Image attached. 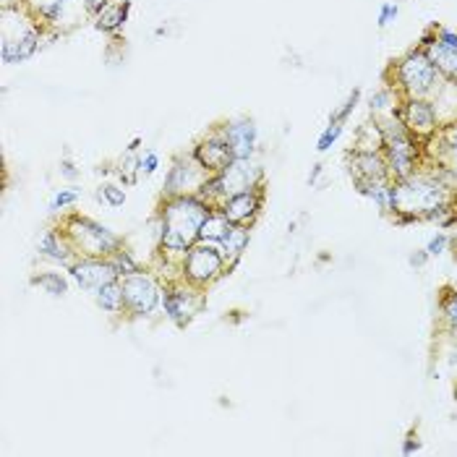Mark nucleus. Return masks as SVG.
I'll return each instance as SVG.
<instances>
[{
    "instance_id": "f257e3e1",
    "label": "nucleus",
    "mask_w": 457,
    "mask_h": 457,
    "mask_svg": "<svg viewBox=\"0 0 457 457\" xmlns=\"http://www.w3.org/2000/svg\"><path fill=\"white\" fill-rule=\"evenodd\" d=\"M207 217V209L196 201H175L165 212V243L170 249H186L201 233V225Z\"/></svg>"
},
{
    "instance_id": "f03ea898",
    "label": "nucleus",
    "mask_w": 457,
    "mask_h": 457,
    "mask_svg": "<svg viewBox=\"0 0 457 457\" xmlns=\"http://www.w3.org/2000/svg\"><path fill=\"white\" fill-rule=\"evenodd\" d=\"M400 79L410 92L416 94H423V92L431 89V84L437 79V66L431 63L428 55L423 52H416V55H407L405 63L400 66Z\"/></svg>"
},
{
    "instance_id": "7ed1b4c3",
    "label": "nucleus",
    "mask_w": 457,
    "mask_h": 457,
    "mask_svg": "<svg viewBox=\"0 0 457 457\" xmlns=\"http://www.w3.org/2000/svg\"><path fill=\"white\" fill-rule=\"evenodd\" d=\"M123 296L133 306V311H139V314H150L154 303H157V288L144 275H129L123 280Z\"/></svg>"
},
{
    "instance_id": "20e7f679",
    "label": "nucleus",
    "mask_w": 457,
    "mask_h": 457,
    "mask_svg": "<svg viewBox=\"0 0 457 457\" xmlns=\"http://www.w3.org/2000/svg\"><path fill=\"white\" fill-rule=\"evenodd\" d=\"M73 277L79 280L81 288H89V290H100L102 285L113 282L115 272L108 264H100V261H84L79 267L73 269Z\"/></svg>"
},
{
    "instance_id": "39448f33",
    "label": "nucleus",
    "mask_w": 457,
    "mask_h": 457,
    "mask_svg": "<svg viewBox=\"0 0 457 457\" xmlns=\"http://www.w3.org/2000/svg\"><path fill=\"white\" fill-rule=\"evenodd\" d=\"M219 264H222L219 254H215L212 249H196L189 256V275L196 280H207L217 272Z\"/></svg>"
},
{
    "instance_id": "423d86ee",
    "label": "nucleus",
    "mask_w": 457,
    "mask_h": 457,
    "mask_svg": "<svg viewBox=\"0 0 457 457\" xmlns=\"http://www.w3.org/2000/svg\"><path fill=\"white\" fill-rule=\"evenodd\" d=\"M387 144H389V157H392L395 170H398L400 175H407V173H410V165H413V154H416L413 147H410V141L395 129V136H389Z\"/></svg>"
},
{
    "instance_id": "0eeeda50",
    "label": "nucleus",
    "mask_w": 457,
    "mask_h": 457,
    "mask_svg": "<svg viewBox=\"0 0 457 457\" xmlns=\"http://www.w3.org/2000/svg\"><path fill=\"white\" fill-rule=\"evenodd\" d=\"M228 141H230V150H233V157H249L251 147H254V126L251 123H235L230 126L228 131Z\"/></svg>"
},
{
    "instance_id": "6e6552de",
    "label": "nucleus",
    "mask_w": 457,
    "mask_h": 457,
    "mask_svg": "<svg viewBox=\"0 0 457 457\" xmlns=\"http://www.w3.org/2000/svg\"><path fill=\"white\" fill-rule=\"evenodd\" d=\"M407 120H410V126L421 133H426V131L434 129V123H437V113L434 108L428 105V102H421V100H413L407 105Z\"/></svg>"
},
{
    "instance_id": "1a4fd4ad",
    "label": "nucleus",
    "mask_w": 457,
    "mask_h": 457,
    "mask_svg": "<svg viewBox=\"0 0 457 457\" xmlns=\"http://www.w3.org/2000/svg\"><path fill=\"white\" fill-rule=\"evenodd\" d=\"M34 45H37V34H34V31H27L21 40L3 42V50L0 52H3V60H6V63H13V60L29 58L31 52H34Z\"/></svg>"
},
{
    "instance_id": "9d476101",
    "label": "nucleus",
    "mask_w": 457,
    "mask_h": 457,
    "mask_svg": "<svg viewBox=\"0 0 457 457\" xmlns=\"http://www.w3.org/2000/svg\"><path fill=\"white\" fill-rule=\"evenodd\" d=\"M431 63L437 66V68H442L444 73H449V76H455L457 73V50H452V48H447V45H442V42H437L434 48H431Z\"/></svg>"
},
{
    "instance_id": "9b49d317",
    "label": "nucleus",
    "mask_w": 457,
    "mask_h": 457,
    "mask_svg": "<svg viewBox=\"0 0 457 457\" xmlns=\"http://www.w3.org/2000/svg\"><path fill=\"white\" fill-rule=\"evenodd\" d=\"M222 186H225L228 194H243V191L249 189V168L243 162L228 168V175L222 180Z\"/></svg>"
},
{
    "instance_id": "f8f14e48",
    "label": "nucleus",
    "mask_w": 457,
    "mask_h": 457,
    "mask_svg": "<svg viewBox=\"0 0 457 457\" xmlns=\"http://www.w3.org/2000/svg\"><path fill=\"white\" fill-rule=\"evenodd\" d=\"M230 154H233V150L222 147V144H204L199 152V157L207 162V168H225Z\"/></svg>"
},
{
    "instance_id": "ddd939ff",
    "label": "nucleus",
    "mask_w": 457,
    "mask_h": 457,
    "mask_svg": "<svg viewBox=\"0 0 457 457\" xmlns=\"http://www.w3.org/2000/svg\"><path fill=\"white\" fill-rule=\"evenodd\" d=\"M254 209H256V199L243 191V194H235V196L230 199L228 212H225V215H228L230 219H243V217H249Z\"/></svg>"
},
{
    "instance_id": "4468645a",
    "label": "nucleus",
    "mask_w": 457,
    "mask_h": 457,
    "mask_svg": "<svg viewBox=\"0 0 457 457\" xmlns=\"http://www.w3.org/2000/svg\"><path fill=\"white\" fill-rule=\"evenodd\" d=\"M228 233H230L228 215H225V217H207L204 219V225H201V235H204V238L222 240Z\"/></svg>"
},
{
    "instance_id": "2eb2a0df",
    "label": "nucleus",
    "mask_w": 457,
    "mask_h": 457,
    "mask_svg": "<svg viewBox=\"0 0 457 457\" xmlns=\"http://www.w3.org/2000/svg\"><path fill=\"white\" fill-rule=\"evenodd\" d=\"M120 298H123V288H118V285L108 282V285H102V288H100V303H102V308H108V311H118Z\"/></svg>"
},
{
    "instance_id": "dca6fc26",
    "label": "nucleus",
    "mask_w": 457,
    "mask_h": 457,
    "mask_svg": "<svg viewBox=\"0 0 457 457\" xmlns=\"http://www.w3.org/2000/svg\"><path fill=\"white\" fill-rule=\"evenodd\" d=\"M222 243H225V249H228L230 254H238V251L246 246V230H243V228H230V233L222 238Z\"/></svg>"
},
{
    "instance_id": "f3484780",
    "label": "nucleus",
    "mask_w": 457,
    "mask_h": 457,
    "mask_svg": "<svg viewBox=\"0 0 457 457\" xmlns=\"http://www.w3.org/2000/svg\"><path fill=\"white\" fill-rule=\"evenodd\" d=\"M40 249L52 259H60V261L66 259V251H63V246H58V238H55V235H45L40 243Z\"/></svg>"
},
{
    "instance_id": "a211bd4d",
    "label": "nucleus",
    "mask_w": 457,
    "mask_h": 457,
    "mask_svg": "<svg viewBox=\"0 0 457 457\" xmlns=\"http://www.w3.org/2000/svg\"><path fill=\"white\" fill-rule=\"evenodd\" d=\"M358 162H361V165H363V173H366V175H371V178H374V175H382V168H379V159L374 157V154H361V157H358Z\"/></svg>"
},
{
    "instance_id": "6ab92c4d",
    "label": "nucleus",
    "mask_w": 457,
    "mask_h": 457,
    "mask_svg": "<svg viewBox=\"0 0 457 457\" xmlns=\"http://www.w3.org/2000/svg\"><path fill=\"white\" fill-rule=\"evenodd\" d=\"M340 136V126H329L324 133H321V139H319V152H327L332 144H335V139Z\"/></svg>"
},
{
    "instance_id": "aec40b11",
    "label": "nucleus",
    "mask_w": 457,
    "mask_h": 457,
    "mask_svg": "<svg viewBox=\"0 0 457 457\" xmlns=\"http://www.w3.org/2000/svg\"><path fill=\"white\" fill-rule=\"evenodd\" d=\"M40 285H45V288H50L55 296H60V293H66V282L63 280H58L55 275H45V277H40Z\"/></svg>"
},
{
    "instance_id": "412c9836",
    "label": "nucleus",
    "mask_w": 457,
    "mask_h": 457,
    "mask_svg": "<svg viewBox=\"0 0 457 457\" xmlns=\"http://www.w3.org/2000/svg\"><path fill=\"white\" fill-rule=\"evenodd\" d=\"M76 199H79V194H76V191H63V194H58V196L52 199L50 207L52 209H60V207H66V204H73Z\"/></svg>"
},
{
    "instance_id": "4be33fe9",
    "label": "nucleus",
    "mask_w": 457,
    "mask_h": 457,
    "mask_svg": "<svg viewBox=\"0 0 457 457\" xmlns=\"http://www.w3.org/2000/svg\"><path fill=\"white\" fill-rule=\"evenodd\" d=\"M118 21H120V10L113 8V10H108V13H102L100 16V27L102 29H110V27H115Z\"/></svg>"
},
{
    "instance_id": "5701e85b",
    "label": "nucleus",
    "mask_w": 457,
    "mask_h": 457,
    "mask_svg": "<svg viewBox=\"0 0 457 457\" xmlns=\"http://www.w3.org/2000/svg\"><path fill=\"white\" fill-rule=\"evenodd\" d=\"M105 196H108V201L113 204V207H120L123 201H126V196H123V191H118L115 186H108L105 189Z\"/></svg>"
},
{
    "instance_id": "b1692460",
    "label": "nucleus",
    "mask_w": 457,
    "mask_h": 457,
    "mask_svg": "<svg viewBox=\"0 0 457 457\" xmlns=\"http://www.w3.org/2000/svg\"><path fill=\"white\" fill-rule=\"evenodd\" d=\"M395 16H398V6H392V3H387V6L382 8V16H379V24H382V27H387L389 21L395 19Z\"/></svg>"
},
{
    "instance_id": "393cba45",
    "label": "nucleus",
    "mask_w": 457,
    "mask_h": 457,
    "mask_svg": "<svg viewBox=\"0 0 457 457\" xmlns=\"http://www.w3.org/2000/svg\"><path fill=\"white\" fill-rule=\"evenodd\" d=\"M437 42H442V45H447V48H452V50H457V34L455 31H442V34H439V40Z\"/></svg>"
},
{
    "instance_id": "a878e982",
    "label": "nucleus",
    "mask_w": 457,
    "mask_h": 457,
    "mask_svg": "<svg viewBox=\"0 0 457 457\" xmlns=\"http://www.w3.org/2000/svg\"><path fill=\"white\" fill-rule=\"evenodd\" d=\"M444 246H447V238H444V235H439V238H434L431 243H428V254H442Z\"/></svg>"
},
{
    "instance_id": "bb28decb",
    "label": "nucleus",
    "mask_w": 457,
    "mask_h": 457,
    "mask_svg": "<svg viewBox=\"0 0 457 457\" xmlns=\"http://www.w3.org/2000/svg\"><path fill=\"white\" fill-rule=\"evenodd\" d=\"M154 168H157V154L152 152V154H147V159H144V170H147V173H154Z\"/></svg>"
},
{
    "instance_id": "cd10ccee",
    "label": "nucleus",
    "mask_w": 457,
    "mask_h": 457,
    "mask_svg": "<svg viewBox=\"0 0 457 457\" xmlns=\"http://www.w3.org/2000/svg\"><path fill=\"white\" fill-rule=\"evenodd\" d=\"M447 314H449V319H452V321L457 324V303H452V306L447 308Z\"/></svg>"
},
{
    "instance_id": "c85d7f7f",
    "label": "nucleus",
    "mask_w": 457,
    "mask_h": 457,
    "mask_svg": "<svg viewBox=\"0 0 457 457\" xmlns=\"http://www.w3.org/2000/svg\"><path fill=\"white\" fill-rule=\"evenodd\" d=\"M87 3H89V6H100L102 0H87Z\"/></svg>"
},
{
    "instance_id": "c756f323",
    "label": "nucleus",
    "mask_w": 457,
    "mask_h": 457,
    "mask_svg": "<svg viewBox=\"0 0 457 457\" xmlns=\"http://www.w3.org/2000/svg\"><path fill=\"white\" fill-rule=\"evenodd\" d=\"M452 147H455V154H457V139H455V144H452Z\"/></svg>"
}]
</instances>
